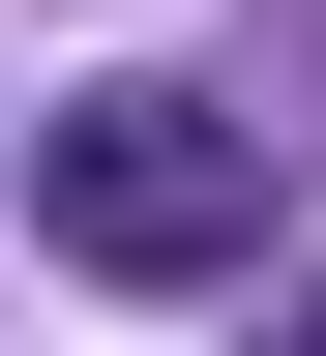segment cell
<instances>
[{
  "instance_id": "1",
  "label": "cell",
  "mask_w": 326,
  "mask_h": 356,
  "mask_svg": "<svg viewBox=\"0 0 326 356\" xmlns=\"http://www.w3.org/2000/svg\"><path fill=\"white\" fill-rule=\"evenodd\" d=\"M30 238L119 267V297H208V267H267V119L238 89H60L30 119Z\"/></svg>"
},
{
  "instance_id": "2",
  "label": "cell",
  "mask_w": 326,
  "mask_h": 356,
  "mask_svg": "<svg viewBox=\"0 0 326 356\" xmlns=\"http://www.w3.org/2000/svg\"><path fill=\"white\" fill-rule=\"evenodd\" d=\"M267 356H326V297H267Z\"/></svg>"
}]
</instances>
